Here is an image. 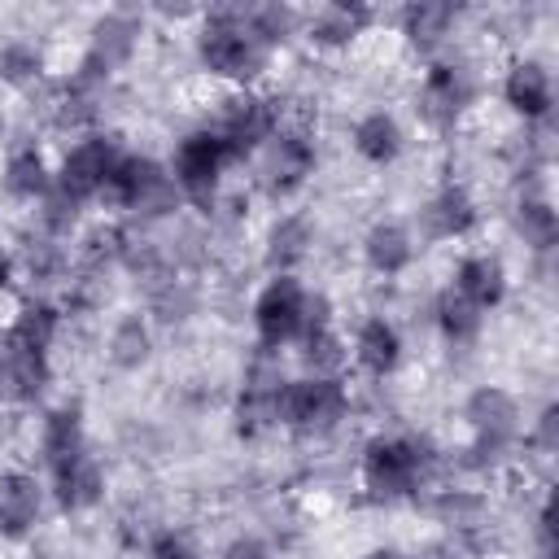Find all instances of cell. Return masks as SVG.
Listing matches in <instances>:
<instances>
[{
    "mask_svg": "<svg viewBox=\"0 0 559 559\" xmlns=\"http://www.w3.org/2000/svg\"><path fill=\"white\" fill-rule=\"evenodd\" d=\"M432 467H437L432 441L411 437V432H376L362 445V459H358L362 489L376 502H406V498H415L428 485Z\"/></svg>",
    "mask_w": 559,
    "mask_h": 559,
    "instance_id": "obj_1",
    "label": "cell"
},
{
    "mask_svg": "<svg viewBox=\"0 0 559 559\" xmlns=\"http://www.w3.org/2000/svg\"><path fill=\"white\" fill-rule=\"evenodd\" d=\"M197 61L214 79H227L236 87H249L266 70L271 52L249 35L240 4H223V9L205 13V22L197 31Z\"/></svg>",
    "mask_w": 559,
    "mask_h": 559,
    "instance_id": "obj_2",
    "label": "cell"
},
{
    "mask_svg": "<svg viewBox=\"0 0 559 559\" xmlns=\"http://www.w3.org/2000/svg\"><path fill=\"white\" fill-rule=\"evenodd\" d=\"M463 419L472 428V445L463 450L467 467H498L524 437L520 397L502 384H476L463 402Z\"/></svg>",
    "mask_w": 559,
    "mask_h": 559,
    "instance_id": "obj_3",
    "label": "cell"
},
{
    "mask_svg": "<svg viewBox=\"0 0 559 559\" xmlns=\"http://www.w3.org/2000/svg\"><path fill=\"white\" fill-rule=\"evenodd\" d=\"M349 415V389L341 376H297L280 393V424L306 437H323L341 428Z\"/></svg>",
    "mask_w": 559,
    "mask_h": 559,
    "instance_id": "obj_4",
    "label": "cell"
},
{
    "mask_svg": "<svg viewBox=\"0 0 559 559\" xmlns=\"http://www.w3.org/2000/svg\"><path fill=\"white\" fill-rule=\"evenodd\" d=\"M236 157L227 153V144L214 135V127H197L188 131L179 144H175V157H170V179L179 188L183 201L210 210L214 197H218V183H223V170L231 166Z\"/></svg>",
    "mask_w": 559,
    "mask_h": 559,
    "instance_id": "obj_5",
    "label": "cell"
},
{
    "mask_svg": "<svg viewBox=\"0 0 559 559\" xmlns=\"http://www.w3.org/2000/svg\"><path fill=\"white\" fill-rule=\"evenodd\" d=\"M105 197L140 218H162L179 205V188L170 179V166L144 157V153H122V162L114 166V179L105 188Z\"/></svg>",
    "mask_w": 559,
    "mask_h": 559,
    "instance_id": "obj_6",
    "label": "cell"
},
{
    "mask_svg": "<svg viewBox=\"0 0 559 559\" xmlns=\"http://www.w3.org/2000/svg\"><path fill=\"white\" fill-rule=\"evenodd\" d=\"M122 144L118 135H105V131H87L79 144H70V153L61 157V166L52 170V188L61 197H70L74 205H87L96 197H105L109 179H114V166L122 162Z\"/></svg>",
    "mask_w": 559,
    "mask_h": 559,
    "instance_id": "obj_7",
    "label": "cell"
},
{
    "mask_svg": "<svg viewBox=\"0 0 559 559\" xmlns=\"http://www.w3.org/2000/svg\"><path fill=\"white\" fill-rule=\"evenodd\" d=\"M306 314H310V288L297 275H271L253 297L258 345L271 354L284 345H297L306 332Z\"/></svg>",
    "mask_w": 559,
    "mask_h": 559,
    "instance_id": "obj_8",
    "label": "cell"
},
{
    "mask_svg": "<svg viewBox=\"0 0 559 559\" xmlns=\"http://www.w3.org/2000/svg\"><path fill=\"white\" fill-rule=\"evenodd\" d=\"M275 131H280V100L262 96L253 87H240L236 96H227L218 109V122H214V135L227 144V153L236 162L249 153H262Z\"/></svg>",
    "mask_w": 559,
    "mask_h": 559,
    "instance_id": "obj_9",
    "label": "cell"
},
{
    "mask_svg": "<svg viewBox=\"0 0 559 559\" xmlns=\"http://www.w3.org/2000/svg\"><path fill=\"white\" fill-rule=\"evenodd\" d=\"M476 100V83H472V70L459 66V61H432L424 70V83H419V118L432 127V131H454L463 122V114L472 109Z\"/></svg>",
    "mask_w": 559,
    "mask_h": 559,
    "instance_id": "obj_10",
    "label": "cell"
},
{
    "mask_svg": "<svg viewBox=\"0 0 559 559\" xmlns=\"http://www.w3.org/2000/svg\"><path fill=\"white\" fill-rule=\"evenodd\" d=\"M319 166V153H314V140L306 127H284L266 140L262 148V188L271 197H293Z\"/></svg>",
    "mask_w": 559,
    "mask_h": 559,
    "instance_id": "obj_11",
    "label": "cell"
},
{
    "mask_svg": "<svg viewBox=\"0 0 559 559\" xmlns=\"http://www.w3.org/2000/svg\"><path fill=\"white\" fill-rule=\"evenodd\" d=\"M284 384L288 380H284L280 362L271 358V349H262L253 358V367L245 371V380H240V393H236V428L249 432V437L275 428L280 424V393H284Z\"/></svg>",
    "mask_w": 559,
    "mask_h": 559,
    "instance_id": "obj_12",
    "label": "cell"
},
{
    "mask_svg": "<svg viewBox=\"0 0 559 559\" xmlns=\"http://www.w3.org/2000/svg\"><path fill=\"white\" fill-rule=\"evenodd\" d=\"M135 48H140V17H135V13L114 9V13L96 17L92 39H87V52H83V61H79V66H87V70H96V74L114 79V74L135 57Z\"/></svg>",
    "mask_w": 559,
    "mask_h": 559,
    "instance_id": "obj_13",
    "label": "cell"
},
{
    "mask_svg": "<svg viewBox=\"0 0 559 559\" xmlns=\"http://www.w3.org/2000/svg\"><path fill=\"white\" fill-rule=\"evenodd\" d=\"M502 100L524 122H546L550 109H555V79L546 70V61H537V57L511 61L507 74H502Z\"/></svg>",
    "mask_w": 559,
    "mask_h": 559,
    "instance_id": "obj_14",
    "label": "cell"
},
{
    "mask_svg": "<svg viewBox=\"0 0 559 559\" xmlns=\"http://www.w3.org/2000/svg\"><path fill=\"white\" fill-rule=\"evenodd\" d=\"M419 218H424V236H428V240H463V236L476 231L480 205H476V197H472L463 183L450 179V183H441V188L424 201Z\"/></svg>",
    "mask_w": 559,
    "mask_h": 559,
    "instance_id": "obj_15",
    "label": "cell"
},
{
    "mask_svg": "<svg viewBox=\"0 0 559 559\" xmlns=\"http://www.w3.org/2000/svg\"><path fill=\"white\" fill-rule=\"evenodd\" d=\"M450 288L467 306H476L480 314H489V310H498L507 301V266L493 253H463L459 266H454Z\"/></svg>",
    "mask_w": 559,
    "mask_h": 559,
    "instance_id": "obj_16",
    "label": "cell"
},
{
    "mask_svg": "<svg viewBox=\"0 0 559 559\" xmlns=\"http://www.w3.org/2000/svg\"><path fill=\"white\" fill-rule=\"evenodd\" d=\"M48 476H52V498H57L61 511H92L105 498V467L87 450L48 467Z\"/></svg>",
    "mask_w": 559,
    "mask_h": 559,
    "instance_id": "obj_17",
    "label": "cell"
},
{
    "mask_svg": "<svg viewBox=\"0 0 559 559\" xmlns=\"http://www.w3.org/2000/svg\"><path fill=\"white\" fill-rule=\"evenodd\" d=\"M52 380V358L39 349L9 345L0 336V397L4 402H35Z\"/></svg>",
    "mask_w": 559,
    "mask_h": 559,
    "instance_id": "obj_18",
    "label": "cell"
},
{
    "mask_svg": "<svg viewBox=\"0 0 559 559\" xmlns=\"http://www.w3.org/2000/svg\"><path fill=\"white\" fill-rule=\"evenodd\" d=\"M39 515H44V485L31 472H4L0 476V537L35 533Z\"/></svg>",
    "mask_w": 559,
    "mask_h": 559,
    "instance_id": "obj_19",
    "label": "cell"
},
{
    "mask_svg": "<svg viewBox=\"0 0 559 559\" xmlns=\"http://www.w3.org/2000/svg\"><path fill=\"white\" fill-rule=\"evenodd\" d=\"M367 26H371V9L358 0H332V4H314L306 13V39L319 48H345Z\"/></svg>",
    "mask_w": 559,
    "mask_h": 559,
    "instance_id": "obj_20",
    "label": "cell"
},
{
    "mask_svg": "<svg viewBox=\"0 0 559 559\" xmlns=\"http://www.w3.org/2000/svg\"><path fill=\"white\" fill-rule=\"evenodd\" d=\"M354 362L371 380L393 376L397 362H402V332H397V323L384 319V314H367L358 323V332H354Z\"/></svg>",
    "mask_w": 559,
    "mask_h": 559,
    "instance_id": "obj_21",
    "label": "cell"
},
{
    "mask_svg": "<svg viewBox=\"0 0 559 559\" xmlns=\"http://www.w3.org/2000/svg\"><path fill=\"white\" fill-rule=\"evenodd\" d=\"M0 188L13 197V201H44L52 192V166L44 157L39 144L22 140L4 153V170H0Z\"/></svg>",
    "mask_w": 559,
    "mask_h": 559,
    "instance_id": "obj_22",
    "label": "cell"
},
{
    "mask_svg": "<svg viewBox=\"0 0 559 559\" xmlns=\"http://www.w3.org/2000/svg\"><path fill=\"white\" fill-rule=\"evenodd\" d=\"M362 258H367V266L376 275L393 280V275H402L415 262V231L402 218H380L362 236Z\"/></svg>",
    "mask_w": 559,
    "mask_h": 559,
    "instance_id": "obj_23",
    "label": "cell"
},
{
    "mask_svg": "<svg viewBox=\"0 0 559 559\" xmlns=\"http://www.w3.org/2000/svg\"><path fill=\"white\" fill-rule=\"evenodd\" d=\"M61 306H52L48 297H31L17 306L13 323L0 332L9 345H22V349H39V354H52L57 336H61Z\"/></svg>",
    "mask_w": 559,
    "mask_h": 559,
    "instance_id": "obj_24",
    "label": "cell"
},
{
    "mask_svg": "<svg viewBox=\"0 0 559 559\" xmlns=\"http://www.w3.org/2000/svg\"><path fill=\"white\" fill-rule=\"evenodd\" d=\"M83 450H87L83 406H79V402L52 406V411L44 415V424H39V454H44V463L57 467V463H66V459H74V454H83Z\"/></svg>",
    "mask_w": 559,
    "mask_h": 559,
    "instance_id": "obj_25",
    "label": "cell"
},
{
    "mask_svg": "<svg viewBox=\"0 0 559 559\" xmlns=\"http://www.w3.org/2000/svg\"><path fill=\"white\" fill-rule=\"evenodd\" d=\"M349 140H354V153H358L362 162H371V166H389V162H397L402 148H406L402 122H397L389 109H367V114L354 122Z\"/></svg>",
    "mask_w": 559,
    "mask_h": 559,
    "instance_id": "obj_26",
    "label": "cell"
},
{
    "mask_svg": "<svg viewBox=\"0 0 559 559\" xmlns=\"http://www.w3.org/2000/svg\"><path fill=\"white\" fill-rule=\"evenodd\" d=\"M314 245V227L306 214H280L266 231V245H262V258L271 266V275H293V266L310 253Z\"/></svg>",
    "mask_w": 559,
    "mask_h": 559,
    "instance_id": "obj_27",
    "label": "cell"
},
{
    "mask_svg": "<svg viewBox=\"0 0 559 559\" xmlns=\"http://www.w3.org/2000/svg\"><path fill=\"white\" fill-rule=\"evenodd\" d=\"M459 22V9L454 4H441V0H415L402 9V35L419 48V52H432L437 44H445V35L454 31Z\"/></svg>",
    "mask_w": 559,
    "mask_h": 559,
    "instance_id": "obj_28",
    "label": "cell"
},
{
    "mask_svg": "<svg viewBox=\"0 0 559 559\" xmlns=\"http://www.w3.org/2000/svg\"><path fill=\"white\" fill-rule=\"evenodd\" d=\"M515 231L533 253H550L559 240V214L542 192H520L515 201Z\"/></svg>",
    "mask_w": 559,
    "mask_h": 559,
    "instance_id": "obj_29",
    "label": "cell"
},
{
    "mask_svg": "<svg viewBox=\"0 0 559 559\" xmlns=\"http://www.w3.org/2000/svg\"><path fill=\"white\" fill-rule=\"evenodd\" d=\"M432 319H437V332H441L450 345H472V341L480 336V328H485V314H480L476 306H467L454 288H445V293L437 297Z\"/></svg>",
    "mask_w": 559,
    "mask_h": 559,
    "instance_id": "obj_30",
    "label": "cell"
},
{
    "mask_svg": "<svg viewBox=\"0 0 559 559\" xmlns=\"http://www.w3.org/2000/svg\"><path fill=\"white\" fill-rule=\"evenodd\" d=\"M240 13H245V26H249V35L271 52V48H280L293 31H297V9H288V4H280V0H266V4H240Z\"/></svg>",
    "mask_w": 559,
    "mask_h": 559,
    "instance_id": "obj_31",
    "label": "cell"
},
{
    "mask_svg": "<svg viewBox=\"0 0 559 559\" xmlns=\"http://www.w3.org/2000/svg\"><path fill=\"white\" fill-rule=\"evenodd\" d=\"M148 349H153L148 323L140 314H122L114 323V332H109V358H114V367H127L131 371V367H140L148 358Z\"/></svg>",
    "mask_w": 559,
    "mask_h": 559,
    "instance_id": "obj_32",
    "label": "cell"
},
{
    "mask_svg": "<svg viewBox=\"0 0 559 559\" xmlns=\"http://www.w3.org/2000/svg\"><path fill=\"white\" fill-rule=\"evenodd\" d=\"M44 79V52L31 39H9L0 48V83L9 87H35Z\"/></svg>",
    "mask_w": 559,
    "mask_h": 559,
    "instance_id": "obj_33",
    "label": "cell"
},
{
    "mask_svg": "<svg viewBox=\"0 0 559 559\" xmlns=\"http://www.w3.org/2000/svg\"><path fill=\"white\" fill-rule=\"evenodd\" d=\"M22 266H26L31 280H57V275L66 271V249H61V240L48 236V231L31 236V240L22 245Z\"/></svg>",
    "mask_w": 559,
    "mask_h": 559,
    "instance_id": "obj_34",
    "label": "cell"
},
{
    "mask_svg": "<svg viewBox=\"0 0 559 559\" xmlns=\"http://www.w3.org/2000/svg\"><path fill=\"white\" fill-rule=\"evenodd\" d=\"M79 210H83V205H74L70 197H61V192L52 188V192L39 201V231L66 240V236L74 231V223H79Z\"/></svg>",
    "mask_w": 559,
    "mask_h": 559,
    "instance_id": "obj_35",
    "label": "cell"
},
{
    "mask_svg": "<svg viewBox=\"0 0 559 559\" xmlns=\"http://www.w3.org/2000/svg\"><path fill=\"white\" fill-rule=\"evenodd\" d=\"M144 559H201V555H197V546H192L188 533H179V528H157V533L148 537V546H144Z\"/></svg>",
    "mask_w": 559,
    "mask_h": 559,
    "instance_id": "obj_36",
    "label": "cell"
},
{
    "mask_svg": "<svg viewBox=\"0 0 559 559\" xmlns=\"http://www.w3.org/2000/svg\"><path fill=\"white\" fill-rule=\"evenodd\" d=\"M524 441H528L533 450H542V454H555V445H559V406H555V402L537 415V424L524 432Z\"/></svg>",
    "mask_w": 559,
    "mask_h": 559,
    "instance_id": "obj_37",
    "label": "cell"
},
{
    "mask_svg": "<svg viewBox=\"0 0 559 559\" xmlns=\"http://www.w3.org/2000/svg\"><path fill=\"white\" fill-rule=\"evenodd\" d=\"M223 559H271V550H266V542H262V537L240 533V537H231V542L223 546Z\"/></svg>",
    "mask_w": 559,
    "mask_h": 559,
    "instance_id": "obj_38",
    "label": "cell"
},
{
    "mask_svg": "<svg viewBox=\"0 0 559 559\" xmlns=\"http://www.w3.org/2000/svg\"><path fill=\"white\" fill-rule=\"evenodd\" d=\"M415 559H459V550H454V542H432V546H424Z\"/></svg>",
    "mask_w": 559,
    "mask_h": 559,
    "instance_id": "obj_39",
    "label": "cell"
},
{
    "mask_svg": "<svg viewBox=\"0 0 559 559\" xmlns=\"http://www.w3.org/2000/svg\"><path fill=\"white\" fill-rule=\"evenodd\" d=\"M13 271H17V258H9V253H0V293L13 284Z\"/></svg>",
    "mask_w": 559,
    "mask_h": 559,
    "instance_id": "obj_40",
    "label": "cell"
},
{
    "mask_svg": "<svg viewBox=\"0 0 559 559\" xmlns=\"http://www.w3.org/2000/svg\"><path fill=\"white\" fill-rule=\"evenodd\" d=\"M362 559H406L402 550H393V546H376V550H367Z\"/></svg>",
    "mask_w": 559,
    "mask_h": 559,
    "instance_id": "obj_41",
    "label": "cell"
},
{
    "mask_svg": "<svg viewBox=\"0 0 559 559\" xmlns=\"http://www.w3.org/2000/svg\"><path fill=\"white\" fill-rule=\"evenodd\" d=\"M0 127H4V109H0Z\"/></svg>",
    "mask_w": 559,
    "mask_h": 559,
    "instance_id": "obj_42",
    "label": "cell"
}]
</instances>
